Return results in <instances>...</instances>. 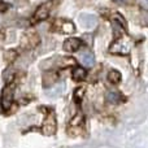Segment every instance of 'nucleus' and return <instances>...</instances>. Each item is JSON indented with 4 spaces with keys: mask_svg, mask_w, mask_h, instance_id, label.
<instances>
[{
    "mask_svg": "<svg viewBox=\"0 0 148 148\" xmlns=\"http://www.w3.org/2000/svg\"><path fill=\"white\" fill-rule=\"evenodd\" d=\"M109 51L112 53H118V55H126L130 52V42L126 38L125 35L117 38L114 42L112 43Z\"/></svg>",
    "mask_w": 148,
    "mask_h": 148,
    "instance_id": "obj_1",
    "label": "nucleus"
},
{
    "mask_svg": "<svg viewBox=\"0 0 148 148\" xmlns=\"http://www.w3.org/2000/svg\"><path fill=\"white\" fill-rule=\"evenodd\" d=\"M56 127H57V123H56V117H55V112L53 110H49L46 120H44L43 127H42L43 129V133L46 135H52L56 131Z\"/></svg>",
    "mask_w": 148,
    "mask_h": 148,
    "instance_id": "obj_2",
    "label": "nucleus"
},
{
    "mask_svg": "<svg viewBox=\"0 0 148 148\" xmlns=\"http://www.w3.org/2000/svg\"><path fill=\"white\" fill-rule=\"evenodd\" d=\"M13 104V84H8L1 94V107L4 110L9 109Z\"/></svg>",
    "mask_w": 148,
    "mask_h": 148,
    "instance_id": "obj_3",
    "label": "nucleus"
},
{
    "mask_svg": "<svg viewBox=\"0 0 148 148\" xmlns=\"http://www.w3.org/2000/svg\"><path fill=\"white\" fill-rule=\"evenodd\" d=\"M78 60H79V62L86 68H91L95 65V57L90 51L81 52V53L78 55Z\"/></svg>",
    "mask_w": 148,
    "mask_h": 148,
    "instance_id": "obj_4",
    "label": "nucleus"
},
{
    "mask_svg": "<svg viewBox=\"0 0 148 148\" xmlns=\"http://www.w3.org/2000/svg\"><path fill=\"white\" fill-rule=\"evenodd\" d=\"M49 9H51L49 3L48 4H42L40 7L35 10V13H34V21L39 22V21L46 20V18L48 17V14H49Z\"/></svg>",
    "mask_w": 148,
    "mask_h": 148,
    "instance_id": "obj_5",
    "label": "nucleus"
},
{
    "mask_svg": "<svg viewBox=\"0 0 148 148\" xmlns=\"http://www.w3.org/2000/svg\"><path fill=\"white\" fill-rule=\"evenodd\" d=\"M79 20H81V23L83 25V27L86 29H95L97 25V18L94 14H82Z\"/></svg>",
    "mask_w": 148,
    "mask_h": 148,
    "instance_id": "obj_6",
    "label": "nucleus"
},
{
    "mask_svg": "<svg viewBox=\"0 0 148 148\" xmlns=\"http://www.w3.org/2000/svg\"><path fill=\"white\" fill-rule=\"evenodd\" d=\"M82 42L77 38H69L64 42V49L68 52H75L81 48Z\"/></svg>",
    "mask_w": 148,
    "mask_h": 148,
    "instance_id": "obj_7",
    "label": "nucleus"
},
{
    "mask_svg": "<svg viewBox=\"0 0 148 148\" xmlns=\"http://www.w3.org/2000/svg\"><path fill=\"white\" fill-rule=\"evenodd\" d=\"M62 91H64V83H59L56 84V86H53L52 88L47 90V95L51 97H56V96H60V95L62 94Z\"/></svg>",
    "mask_w": 148,
    "mask_h": 148,
    "instance_id": "obj_8",
    "label": "nucleus"
},
{
    "mask_svg": "<svg viewBox=\"0 0 148 148\" xmlns=\"http://www.w3.org/2000/svg\"><path fill=\"white\" fill-rule=\"evenodd\" d=\"M59 22L61 23L60 30H61L64 34H73L74 33L75 27H74V25L70 22V21H59Z\"/></svg>",
    "mask_w": 148,
    "mask_h": 148,
    "instance_id": "obj_9",
    "label": "nucleus"
},
{
    "mask_svg": "<svg viewBox=\"0 0 148 148\" xmlns=\"http://www.w3.org/2000/svg\"><path fill=\"white\" fill-rule=\"evenodd\" d=\"M72 75H73V79H75V81H83L86 78V70L83 68H74Z\"/></svg>",
    "mask_w": 148,
    "mask_h": 148,
    "instance_id": "obj_10",
    "label": "nucleus"
},
{
    "mask_svg": "<svg viewBox=\"0 0 148 148\" xmlns=\"http://www.w3.org/2000/svg\"><path fill=\"white\" fill-rule=\"evenodd\" d=\"M108 81L113 84H117L121 82V73L117 72V70H110L108 73Z\"/></svg>",
    "mask_w": 148,
    "mask_h": 148,
    "instance_id": "obj_11",
    "label": "nucleus"
},
{
    "mask_svg": "<svg viewBox=\"0 0 148 148\" xmlns=\"http://www.w3.org/2000/svg\"><path fill=\"white\" fill-rule=\"evenodd\" d=\"M107 100L112 104H118L122 101V96L118 92H108L107 94Z\"/></svg>",
    "mask_w": 148,
    "mask_h": 148,
    "instance_id": "obj_12",
    "label": "nucleus"
},
{
    "mask_svg": "<svg viewBox=\"0 0 148 148\" xmlns=\"http://www.w3.org/2000/svg\"><path fill=\"white\" fill-rule=\"evenodd\" d=\"M83 94H84V87H79V88L75 91V94H74V96H75V100H77V101L82 99Z\"/></svg>",
    "mask_w": 148,
    "mask_h": 148,
    "instance_id": "obj_13",
    "label": "nucleus"
},
{
    "mask_svg": "<svg viewBox=\"0 0 148 148\" xmlns=\"http://www.w3.org/2000/svg\"><path fill=\"white\" fill-rule=\"evenodd\" d=\"M81 122H82V116H77V117H74L70 121V125H77V123H81Z\"/></svg>",
    "mask_w": 148,
    "mask_h": 148,
    "instance_id": "obj_14",
    "label": "nucleus"
},
{
    "mask_svg": "<svg viewBox=\"0 0 148 148\" xmlns=\"http://www.w3.org/2000/svg\"><path fill=\"white\" fill-rule=\"evenodd\" d=\"M7 9H8V4L0 0V12H5Z\"/></svg>",
    "mask_w": 148,
    "mask_h": 148,
    "instance_id": "obj_15",
    "label": "nucleus"
},
{
    "mask_svg": "<svg viewBox=\"0 0 148 148\" xmlns=\"http://www.w3.org/2000/svg\"><path fill=\"white\" fill-rule=\"evenodd\" d=\"M114 1H117V3H123L125 0H114Z\"/></svg>",
    "mask_w": 148,
    "mask_h": 148,
    "instance_id": "obj_16",
    "label": "nucleus"
}]
</instances>
